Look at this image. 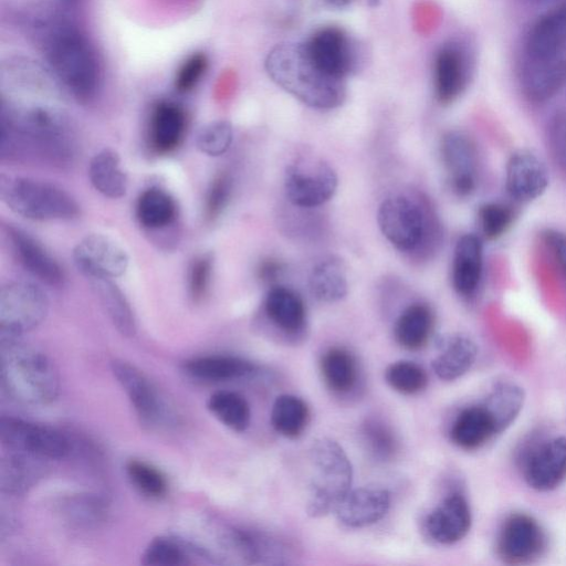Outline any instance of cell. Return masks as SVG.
Here are the masks:
<instances>
[{
  "instance_id": "obj_32",
  "label": "cell",
  "mask_w": 566,
  "mask_h": 566,
  "mask_svg": "<svg viewBox=\"0 0 566 566\" xmlns=\"http://www.w3.org/2000/svg\"><path fill=\"white\" fill-rule=\"evenodd\" d=\"M92 287L103 308L117 331L132 337L136 332V323L129 304L122 291L112 282V279H91Z\"/></svg>"
},
{
  "instance_id": "obj_17",
  "label": "cell",
  "mask_w": 566,
  "mask_h": 566,
  "mask_svg": "<svg viewBox=\"0 0 566 566\" xmlns=\"http://www.w3.org/2000/svg\"><path fill=\"white\" fill-rule=\"evenodd\" d=\"M77 269L90 279H114L124 274L128 266L126 252L103 234H90L73 251Z\"/></svg>"
},
{
  "instance_id": "obj_38",
  "label": "cell",
  "mask_w": 566,
  "mask_h": 566,
  "mask_svg": "<svg viewBox=\"0 0 566 566\" xmlns=\"http://www.w3.org/2000/svg\"><path fill=\"white\" fill-rule=\"evenodd\" d=\"M62 516L76 527H96L105 522L107 507L105 502L91 494H76L66 497L60 504Z\"/></svg>"
},
{
  "instance_id": "obj_30",
  "label": "cell",
  "mask_w": 566,
  "mask_h": 566,
  "mask_svg": "<svg viewBox=\"0 0 566 566\" xmlns=\"http://www.w3.org/2000/svg\"><path fill=\"white\" fill-rule=\"evenodd\" d=\"M433 321L432 311L428 305L422 303L409 305L395 324L397 343L408 350L422 348L432 333Z\"/></svg>"
},
{
  "instance_id": "obj_39",
  "label": "cell",
  "mask_w": 566,
  "mask_h": 566,
  "mask_svg": "<svg viewBox=\"0 0 566 566\" xmlns=\"http://www.w3.org/2000/svg\"><path fill=\"white\" fill-rule=\"evenodd\" d=\"M136 213L144 227L158 229L174 221L176 205L166 191L159 188H149L139 196Z\"/></svg>"
},
{
  "instance_id": "obj_4",
  "label": "cell",
  "mask_w": 566,
  "mask_h": 566,
  "mask_svg": "<svg viewBox=\"0 0 566 566\" xmlns=\"http://www.w3.org/2000/svg\"><path fill=\"white\" fill-rule=\"evenodd\" d=\"M0 379L3 390L28 405H46L60 389L56 369L41 350L21 337H0Z\"/></svg>"
},
{
  "instance_id": "obj_50",
  "label": "cell",
  "mask_w": 566,
  "mask_h": 566,
  "mask_svg": "<svg viewBox=\"0 0 566 566\" xmlns=\"http://www.w3.org/2000/svg\"><path fill=\"white\" fill-rule=\"evenodd\" d=\"M281 272V264L273 260H268L260 268V276L264 281H273Z\"/></svg>"
},
{
  "instance_id": "obj_37",
  "label": "cell",
  "mask_w": 566,
  "mask_h": 566,
  "mask_svg": "<svg viewBox=\"0 0 566 566\" xmlns=\"http://www.w3.org/2000/svg\"><path fill=\"white\" fill-rule=\"evenodd\" d=\"M207 407L219 421L237 432L244 431L250 424V406L238 392L217 391L210 396Z\"/></svg>"
},
{
  "instance_id": "obj_8",
  "label": "cell",
  "mask_w": 566,
  "mask_h": 566,
  "mask_svg": "<svg viewBox=\"0 0 566 566\" xmlns=\"http://www.w3.org/2000/svg\"><path fill=\"white\" fill-rule=\"evenodd\" d=\"M430 214L422 206L403 195L385 199L379 206L377 222L381 233L399 251H415L428 234Z\"/></svg>"
},
{
  "instance_id": "obj_51",
  "label": "cell",
  "mask_w": 566,
  "mask_h": 566,
  "mask_svg": "<svg viewBox=\"0 0 566 566\" xmlns=\"http://www.w3.org/2000/svg\"><path fill=\"white\" fill-rule=\"evenodd\" d=\"M554 138V147L566 165V122L556 130Z\"/></svg>"
},
{
  "instance_id": "obj_18",
  "label": "cell",
  "mask_w": 566,
  "mask_h": 566,
  "mask_svg": "<svg viewBox=\"0 0 566 566\" xmlns=\"http://www.w3.org/2000/svg\"><path fill=\"white\" fill-rule=\"evenodd\" d=\"M548 171L542 159L527 149L514 151L505 167V188L517 202L541 197L548 186Z\"/></svg>"
},
{
  "instance_id": "obj_26",
  "label": "cell",
  "mask_w": 566,
  "mask_h": 566,
  "mask_svg": "<svg viewBox=\"0 0 566 566\" xmlns=\"http://www.w3.org/2000/svg\"><path fill=\"white\" fill-rule=\"evenodd\" d=\"M45 459L9 450L1 460L0 485L3 492L22 494L32 488L44 474Z\"/></svg>"
},
{
  "instance_id": "obj_42",
  "label": "cell",
  "mask_w": 566,
  "mask_h": 566,
  "mask_svg": "<svg viewBox=\"0 0 566 566\" xmlns=\"http://www.w3.org/2000/svg\"><path fill=\"white\" fill-rule=\"evenodd\" d=\"M363 438L369 453L379 461L391 460L398 451L394 431L378 419H368L363 424Z\"/></svg>"
},
{
  "instance_id": "obj_15",
  "label": "cell",
  "mask_w": 566,
  "mask_h": 566,
  "mask_svg": "<svg viewBox=\"0 0 566 566\" xmlns=\"http://www.w3.org/2000/svg\"><path fill=\"white\" fill-rule=\"evenodd\" d=\"M311 61L326 75L344 81L355 64L348 35L337 27L316 30L303 43Z\"/></svg>"
},
{
  "instance_id": "obj_34",
  "label": "cell",
  "mask_w": 566,
  "mask_h": 566,
  "mask_svg": "<svg viewBox=\"0 0 566 566\" xmlns=\"http://www.w3.org/2000/svg\"><path fill=\"white\" fill-rule=\"evenodd\" d=\"M321 371L326 386L336 394L350 391L358 379L355 357L345 348H329L321 359Z\"/></svg>"
},
{
  "instance_id": "obj_36",
  "label": "cell",
  "mask_w": 566,
  "mask_h": 566,
  "mask_svg": "<svg viewBox=\"0 0 566 566\" xmlns=\"http://www.w3.org/2000/svg\"><path fill=\"white\" fill-rule=\"evenodd\" d=\"M310 420L307 405L293 395L279 396L271 410V423L280 434L295 439L305 430Z\"/></svg>"
},
{
  "instance_id": "obj_41",
  "label": "cell",
  "mask_w": 566,
  "mask_h": 566,
  "mask_svg": "<svg viewBox=\"0 0 566 566\" xmlns=\"http://www.w3.org/2000/svg\"><path fill=\"white\" fill-rule=\"evenodd\" d=\"M388 385L403 395H415L422 391L428 385L426 370L416 363L400 360L391 364L385 371Z\"/></svg>"
},
{
  "instance_id": "obj_49",
  "label": "cell",
  "mask_w": 566,
  "mask_h": 566,
  "mask_svg": "<svg viewBox=\"0 0 566 566\" xmlns=\"http://www.w3.org/2000/svg\"><path fill=\"white\" fill-rule=\"evenodd\" d=\"M542 238L566 279V233L555 229H546L542 233Z\"/></svg>"
},
{
  "instance_id": "obj_1",
  "label": "cell",
  "mask_w": 566,
  "mask_h": 566,
  "mask_svg": "<svg viewBox=\"0 0 566 566\" xmlns=\"http://www.w3.org/2000/svg\"><path fill=\"white\" fill-rule=\"evenodd\" d=\"M21 18L54 78L75 98H92L99 84V64L77 25L63 12L49 7H33Z\"/></svg>"
},
{
  "instance_id": "obj_28",
  "label": "cell",
  "mask_w": 566,
  "mask_h": 566,
  "mask_svg": "<svg viewBox=\"0 0 566 566\" xmlns=\"http://www.w3.org/2000/svg\"><path fill=\"white\" fill-rule=\"evenodd\" d=\"M478 347L465 335H453L447 338L440 353L432 360V369L442 380H454L463 376L475 363Z\"/></svg>"
},
{
  "instance_id": "obj_43",
  "label": "cell",
  "mask_w": 566,
  "mask_h": 566,
  "mask_svg": "<svg viewBox=\"0 0 566 566\" xmlns=\"http://www.w3.org/2000/svg\"><path fill=\"white\" fill-rule=\"evenodd\" d=\"M126 473L133 485L149 497H161L167 492L164 474L151 464L132 459L126 463Z\"/></svg>"
},
{
  "instance_id": "obj_44",
  "label": "cell",
  "mask_w": 566,
  "mask_h": 566,
  "mask_svg": "<svg viewBox=\"0 0 566 566\" xmlns=\"http://www.w3.org/2000/svg\"><path fill=\"white\" fill-rule=\"evenodd\" d=\"M478 220L483 235L489 240H495L511 227L514 211L503 202H485L479 208Z\"/></svg>"
},
{
  "instance_id": "obj_19",
  "label": "cell",
  "mask_w": 566,
  "mask_h": 566,
  "mask_svg": "<svg viewBox=\"0 0 566 566\" xmlns=\"http://www.w3.org/2000/svg\"><path fill=\"white\" fill-rule=\"evenodd\" d=\"M469 59L458 43H446L436 54L434 92L438 101L449 104L464 91L469 80Z\"/></svg>"
},
{
  "instance_id": "obj_48",
  "label": "cell",
  "mask_w": 566,
  "mask_h": 566,
  "mask_svg": "<svg viewBox=\"0 0 566 566\" xmlns=\"http://www.w3.org/2000/svg\"><path fill=\"white\" fill-rule=\"evenodd\" d=\"M231 192V180L228 176L218 177L208 193L207 213L209 218L217 217L228 202Z\"/></svg>"
},
{
  "instance_id": "obj_13",
  "label": "cell",
  "mask_w": 566,
  "mask_h": 566,
  "mask_svg": "<svg viewBox=\"0 0 566 566\" xmlns=\"http://www.w3.org/2000/svg\"><path fill=\"white\" fill-rule=\"evenodd\" d=\"M441 157L452 191L468 197L476 188L479 154L474 142L467 134L451 130L441 139Z\"/></svg>"
},
{
  "instance_id": "obj_31",
  "label": "cell",
  "mask_w": 566,
  "mask_h": 566,
  "mask_svg": "<svg viewBox=\"0 0 566 566\" xmlns=\"http://www.w3.org/2000/svg\"><path fill=\"white\" fill-rule=\"evenodd\" d=\"M88 176L94 188L108 198H120L127 191V176L113 150L104 149L92 158Z\"/></svg>"
},
{
  "instance_id": "obj_10",
  "label": "cell",
  "mask_w": 566,
  "mask_h": 566,
  "mask_svg": "<svg viewBox=\"0 0 566 566\" xmlns=\"http://www.w3.org/2000/svg\"><path fill=\"white\" fill-rule=\"evenodd\" d=\"M0 441L8 450L45 460L63 459L72 449L69 438L60 430L11 416L0 419Z\"/></svg>"
},
{
  "instance_id": "obj_2",
  "label": "cell",
  "mask_w": 566,
  "mask_h": 566,
  "mask_svg": "<svg viewBox=\"0 0 566 566\" xmlns=\"http://www.w3.org/2000/svg\"><path fill=\"white\" fill-rule=\"evenodd\" d=\"M1 156H12L20 148L62 164L74 154V137L67 116L59 108L32 103L2 102Z\"/></svg>"
},
{
  "instance_id": "obj_25",
  "label": "cell",
  "mask_w": 566,
  "mask_h": 566,
  "mask_svg": "<svg viewBox=\"0 0 566 566\" xmlns=\"http://www.w3.org/2000/svg\"><path fill=\"white\" fill-rule=\"evenodd\" d=\"M264 311L269 319L285 333L295 334L305 326V304L290 287L272 286L265 296Z\"/></svg>"
},
{
  "instance_id": "obj_35",
  "label": "cell",
  "mask_w": 566,
  "mask_h": 566,
  "mask_svg": "<svg viewBox=\"0 0 566 566\" xmlns=\"http://www.w3.org/2000/svg\"><path fill=\"white\" fill-rule=\"evenodd\" d=\"M524 400L525 394L516 384L500 382L492 388L483 405L491 413L497 433L505 431L515 421Z\"/></svg>"
},
{
  "instance_id": "obj_23",
  "label": "cell",
  "mask_w": 566,
  "mask_h": 566,
  "mask_svg": "<svg viewBox=\"0 0 566 566\" xmlns=\"http://www.w3.org/2000/svg\"><path fill=\"white\" fill-rule=\"evenodd\" d=\"M483 271V244L473 233L461 235L454 247L452 285L462 297H472L479 289Z\"/></svg>"
},
{
  "instance_id": "obj_40",
  "label": "cell",
  "mask_w": 566,
  "mask_h": 566,
  "mask_svg": "<svg viewBox=\"0 0 566 566\" xmlns=\"http://www.w3.org/2000/svg\"><path fill=\"white\" fill-rule=\"evenodd\" d=\"M196 555L185 539L160 536L154 538L142 555V564L146 566H186L193 562Z\"/></svg>"
},
{
  "instance_id": "obj_29",
  "label": "cell",
  "mask_w": 566,
  "mask_h": 566,
  "mask_svg": "<svg viewBox=\"0 0 566 566\" xmlns=\"http://www.w3.org/2000/svg\"><path fill=\"white\" fill-rule=\"evenodd\" d=\"M184 371L192 378L205 381H226L249 376L255 366L233 356H202L184 363Z\"/></svg>"
},
{
  "instance_id": "obj_20",
  "label": "cell",
  "mask_w": 566,
  "mask_h": 566,
  "mask_svg": "<svg viewBox=\"0 0 566 566\" xmlns=\"http://www.w3.org/2000/svg\"><path fill=\"white\" fill-rule=\"evenodd\" d=\"M471 510L467 500L459 493L447 496L426 520L429 536L443 545L461 541L470 531Z\"/></svg>"
},
{
  "instance_id": "obj_21",
  "label": "cell",
  "mask_w": 566,
  "mask_h": 566,
  "mask_svg": "<svg viewBox=\"0 0 566 566\" xmlns=\"http://www.w3.org/2000/svg\"><path fill=\"white\" fill-rule=\"evenodd\" d=\"M389 506L390 494L387 490L359 488L350 490L335 511L343 525L359 528L380 521Z\"/></svg>"
},
{
  "instance_id": "obj_14",
  "label": "cell",
  "mask_w": 566,
  "mask_h": 566,
  "mask_svg": "<svg viewBox=\"0 0 566 566\" xmlns=\"http://www.w3.org/2000/svg\"><path fill=\"white\" fill-rule=\"evenodd\" d=\"M546 546V536L538 522L524 513L510 515L496 542L499 556L506 563L520 564L537 557Z\"/></svg>"
},
{
  "instance_id": "obj_5",
  "label": "cell",
  "mask_w": 566,
  "mask_h": 566,
  "mask_svg": "<svg viewBox=\"0 0 566 566\" xmlns=\"http://www.w3.org/2000/svg\"><path fill=\"white\" fill-rule=\"evenodd\" d=\"M520 74V80L536 87L566 81V3L545 12L530 29Z\"/></svg>"
},
{
  "instance_id": "obj_33",
  "label": "cell",
  "mask_w": 566,
  "mask_h": 566,
  "mask_svg": "<svg viewBox=\"0 0 566 566\" xmlns=\"http://www.w3.org/2000/svg\"><path fill=\"white\" fill-rule=\"evenodd\" d=\"M308 286L312 295L322 302H336L345 297L348 284L342 263L334 258L318 262L311 271Z\"/></svg>"
},
{
  "instance_id": "obj_52",
  "label": "cell",
  "mask_w": 566,
  "mask_h": 566,
  "mask_svg": "<svg viewBox=\"0 0 566 566\" xmlns=\"http://www.w3.org/2000/svg\"><path fill=\"white\" fill-rule=\"evenodd\" d=\"M331 3L335 6H343L348 2V0H329Z\"/></svg>"
},
{
  "instance_id": "obj_24",
  "label": "cell",
  "mask_w": 566,
  "mask_h": 566,
  "mask_svg": "<svg viewBox=\"0 0 566 566\" xmlns=\"http://www.w3.org/2000/svg\"><path fill=\"white\" fill-rule=\"evenodd\" d=\"M495 434L494 420L483 403L463 409L450 430L452 442L464 450L478 449Z\"/></svg>"
},
{
  "instance_id": "obj_45",
  "label": "cell",
  "mask_w": 566,
  "mask_h": 566,
  "mask_svg": "<svg viewBox=\"0 0 566 566\" xmlns=\"http://www.w3.org/2000/svg\"><path fill=\"white\" fill-rule=\"evenodd\" d=\"M233 139V129L227 120H216L205 126L197 137L198 149L208 156L224 154Z\"/></svg>"
},
{
  "instance_id": "obj_22",
  "label": "cell",
  "mask_w": 566,
  "mask_h": 566,
  "mask_svg": "<svg viewBox=\"0 0 566 566\" xmlns=\"http://www.w3.org/2000/svg\"><path fill=\"white\" fill-rule=\"evenodd\" d=\"M7 235L18 261L29 273L51 286L63 284L62 268L32 235L17 227H8Z\"/></svg>"
},
{
  "instance_id": "obj_53",
  "label": "cell",
  "mask_w": 566,
  "mask_h": 566,
  "mask_svg": "<svg viewBox=\"0 0 566 566\" xmlns=\"http://www.w3.org/2000/svg\"><path fill=\"white\" fill-rule=\"evenodd\" d=\"M62 1L71 3V2H74L76 0H62Z\"/></svg>"
},
{
  "instance_id": "obj_27",
  "label": "cell",
  "mask_w": 566,
  "mask_h": 566,
  "mask_svg": "<svg viewBox=\"0 0 566 566\" xmlns=\"http://www.w3.org/2000/svg\"><path fill=\"white\" fill-rule=\"evenodd\" d=\"M186 129V114L181 106L164 101L155 105L149 125L151 146L160 153L170 151L181 140Z\"/></svg>"
},
{
  "instance_id": "obj_6",
  "label": "cell",
  "mask_w": 566,
  "mask_h": 566,
  "mask_svg": "<svg viewBox=\"0 0 566 566\" xmlns=\"http://www.w3.org/2000/svg\"><path fill=\"white\" fill-rule=\"evenodd\" d=\"M314 475L310 483L306 512L311 517H322L335 511L350 491L352 463L333 439H316L310 450Z\"/></svg>"
},
{
  "instance_id": "obj_46",
  "label": "cell",
  "mask_w": 566,
  "mask_h": 566,
  "mask_svg": "<svg viewBox=\"0 0 566 566\" xmlns=\"http://www.w3.org/2000/svg\"><path fill=\"white\" fill-rule=\"evenodd\" d=\"M208 64L207 55L201 52L187 57L176 73V90L186 93L195 88L205 75Z\"/></svg>"
},
{
  "instance_id": "obj_9",
  "label": "cell",
  "mask_w": 566,
  "mask_h": 566,
  "mask_svg": "<svg viewBox=\"0 0 566 566\" xmlns=\"http://www.w3.org/2000/svg\"><path fill=\"white\" fill-rule=\"evenodd\" d=\"M49 312L46 294L28 282H12L0 291V337H21L40 325Z\"/></svg>"
},
{
  "instance_id": "obj_3",
  "label": "cell",
  "mask_w": 566,
  "mask_h": 566,
  "mask_svg": "<svg viewBox=\"0 0 566 566\" xmlns=\"http://www.w3.org/2000/svg\"><path fill=\"white\" fill-rule=\"evenodd\" d=\"M271 80L285 92L317 109H332L345 99L344 81L323 73L308 57L303 43H280L265 59Z\"/></svg>"
},
{
  "instance_id": "obj_7",
  "label": "cell",
  "mask_w": 566,
  "mask_h": 566,
  "mask_svg": "<svg viewBox=\"0 0 566 566\" xmlns=\"http://www.w3.org/2000/svg\"><path fill=\"white\" fill-rule=\"evenodd\" d=\"M0 197L17 214L31 220H64L78 214L76 201L46 181L1 175Z\"/></svg>"
},
{
  "instance_id": "obj_12",
  "label": "cell",
  "mask_w": 566,
  "mask_h": 566,
  "mask_svg": "<svg viewBox=\"0 0 566 566\" xmlns=\"http://www.w3.org/2000/svg\"><path fill=\"white\" fill-rule=\"evenodd\" d=\"M337 188V176L323 161L307 166L293 164L286 167L284 189L287 199L301 208H314L328 201Z\"/></svg>"
},
{
  "instance_id": "obj_16",
  "label": "cell",
  "mask_w": 566,
  "mask_h": 566,
  "mask_svg": "<svg viewBox=\"0 0 566 566\" xmlns=\"http://www.w3.org/2000/svg\"><path fill=\"white\" fill-rule=\"evenodd\" d=\"M524 479L539 492L556 489L566 479V437L536 444L523 457Z\"/></svg>"
},
{
  "instance_id": "obj_47",
  "label": "cell",
  "mask_w": 566,
  "mask_h": 566,
  "mask_svg": "<svg viewBox=\"0 0 566 566\" xmlns=\"http://www.w3.org/2000/svg\"><path fill=\"white\" fill-rule=\"evenodd\" d=\"M211 273V260L207 255L195 260L189 273V291L195 301L201 300L205 295Z\"/></svg>"
},
{
  "instance_id": "obj_11",
  "label": "cell",
  "mask_w": 566,
  "mask_h": 566,
  "mask_svg": "<svg viewBox=\"0 0 566 566\" xmlns=\"http://www.w3.org/2000/svg\"><path fill=\"white\" fill-rule=\"evenodd\" d=\"M111 367L144 426L155 428L171 419L164 398L143 371L119 359L113 360Z\"/></svg>"
}]
</instances>
